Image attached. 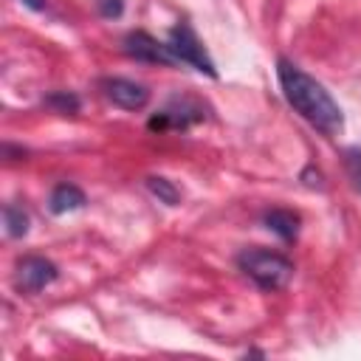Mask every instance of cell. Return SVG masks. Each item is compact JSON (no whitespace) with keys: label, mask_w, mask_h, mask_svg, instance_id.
<instances>
[{"label":"cell","mask_w":361,"mask_h":361,"mask_svg":"<svg viewBox=\"0 0 361 361\" xmlns=\"http://www.w3.org/2000/svg\"><path fill=\"white\" fill-rule=\"evenodd\" d=\"M276 79L285 102L310 127H316L324 135H338L344 130V113L322 82H316L310 73H305L299 65H293L285 56L276 59Z\"/></svg>","instance_id":"cell-1"},{"label":"cell","mask_w":361,"mask_h":361,"mask_svg":"<svg viewBox=\"0 0 361 361\" xmlns=\"http://www.w3.org/2000/svg\"><path fill=\"white\" fill-rule=\"evenodd\" d=\"M237 268L262 290H282L293 276V262L265 248H243L237 254Z\"/></svg>","instance_id":"cell-2"},{"label":"cell","mask_w":361,"mask_h":361,"mask_svg":"<svg viewBox=\"0 0 361 361\" xmlns=\"http://www.w3.org/2000/svg\"><path fill=\"white\" fill-rule=\"evenodd\" d=\"M166 45H169V51L175 54L178 62L192 65L197 73H206V76L217 79L214 59L209 56L206 45L200 42V37L195 34V28H192L186 20H178V23L169 28V34H166Z\"/></svg>","instance_id":"cell-3"},{"label":"cell","mask_w":361,"mask_h":361,"mask_svg":"<svg viewBox=\"0 0 361 361\" xmlns=\"http://www.w3.org/2000/svg\"><path fill=\"white\" fill-rule=\"evenodd\" d=\"M203 104L200 102H195V99H189V96H172L169 102H166V107L164 110H158L149 121H147V127L149 130H189L192 124H197V121H203Z\"/></svg>","instance_id":"cell-4"},{"label":"cell","mask_w":361,"mask_h":361,"mask_svg":"<svg viewBox=\"0 0 361 361\" xmlns=\"http://www.w3.org/2000/svg\"><path fill=\"white\" fill-rule=\"evenodd\" d=\"M121 48L130 59L135 62H149V65H175V54L169 51L166 42H158L152 34L147 31H130L124 39H121Z\"/></svg>","instance_id":"cell-5"},{"label":"cell","mask_w":361,"mask_h":361,"mask_svg":"<svg viewBox=\"0 0 361 361\" xmlns=\"http://www.w3.org/2000/svg\"><path fill=\"white\" fill-rule=\"evenodd\" d=\"M56 279H59V268L45 257H23L17 262L14 285L23 293H39L42 288H48Z\"/></svg>","instance_id":"cell-6"},{"label":"cell","mask_w":361,"mask_h":361,"mask_svg":"<svg viewBox=\"0 0 361 361\" xmlns=\"http://www.w3.org/2000/svg\"><path fill=\"white\" fill-rule=\"evenodd\" d=\"M99 90L107 102H113L121 110H141L149 102V90L133 79H121V76H104L99 79Z\"/></svg>","instance_id":"cell-7"},{"label":"cell","mask_w":361,"mask_h":361,"mask_svg":"<svg viewBox=\"0 0 361 361\" xmlns=\"http://www.w3.org/2000/svg\"><path fill=\"white\" fill-rule=\"evenodd\" d=\"M85 203H87V197H85V192H82L76 183H59V186H54V192H51V197H48V209H51L54 214L76 212V209H82Z\"/></svg>","instance_id":"cell-8"},{"label":"cell","mask_w":361,"mask_h":361,"mask_svg":"<svg viewBox=\"0 0 361 361\" xmlns=\"http://www.w3.org/2000/svg\"><path fill=\"white\" fill-rule=\"evenodd\" d=\"M262 223H265L279 240H285V243H293L296 234H299V214L290 212V209H271V212H265Z\"/></svg>","instance_id":"cell-9"},{"label":"cell","mask_w":361,"mask_h":361,"mask_svg":"<svg viewBox=\"0 0 361 361\" xmlns=\"http://www.w3.org/2000/svg\"><path fill=\"white\" fill-rule=\"evenodd\" d=\"M3 223H6V234L8 237H25L28 234V214L17 203H6L3 206Z\"/></svg>","instance_id":"cell-10"},{"label":"cell","mask_w":361,"mask_h":361,"mask_svg":"<svg viewBox=\"0 0 361 361\" xmlns=\"http://www.w3.org/2000/svg\"><path fill=\"white\" fill-rule=\"evenodd\" d=\"M147 189H149L161 203H166V206H178V203H180L178 186H175L172 180L161 178V175H149V178H147Z\"/></svg>","instance_id":"cell-11"},{"label":"cell","mask_w":361,"mask_h":361,"mask_svg":"<svg viewBox=\"0 0 361 361\" xmlns=\"http://www.w3.org/2000/svg\"><path fill=\"white\" fill-rule=\"evenodd\" d=\"M45 104L54 107L56 113H65V116H73L79 113V96L71 93V90H54L45 96Z\"/></svg>","instance_id":"cell-12"},{"label":"cell","mask_w":361,"mask_h":361,"mask_svg":"<svg viewBox=\"0 0 361 361\" xmlns=\"http://www.w3.org/2000/svg\"><path fill=\"white\" fill-rule=\"evenodd\" d=\"M341 161H344L347 178L353 180V189L361 195V147H347V149H341Z\"/></svg>","instance_id":"cell-13"},{"label":"cell","mask_w":361,"mask_h":361,"mask_svg":"<svg viewBox=\"0 0 361 361\" xmlns=\"http://www.w3.org/2000/svg\"><path fill=\"white\" fill-rule=\"evenodd\" d=\"M96 8L104 20H118L124 14V0H96Z\"/></svg>","instance_id":"cell-14"},{"label":"cell","mask_w":361,"mask_h":361,"mask_svg":"<svg viewBox=\"0 0 361 361\" xmlns=\"http://www.w3.org/2000/svg\"><path fill=\"white\" fill-rule=\"evenodd\" d=\"M302 180H305V186H310V189H322V186H324V183H322V172L313 169V166H307V169L302 172Z\"/></svg>","instance_id":"cell-15"},{"label":"cell","mask_w":361,"mask_h":361,"mask_svg":"<svg viewBox=\"0 0 361 361\" xmlns=\"http://www.w3.org/2000/svg\"><path fill=\"white\" fill-rule=\"evenodd\" d=\"M31 11H45V0H23Z\"/></svg>","instance_id":"cell-16"}]
</instances>
